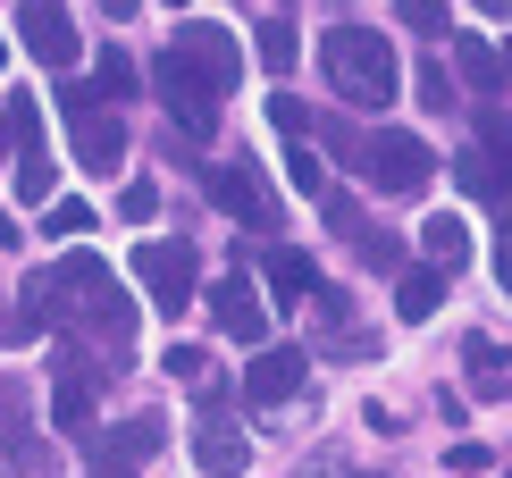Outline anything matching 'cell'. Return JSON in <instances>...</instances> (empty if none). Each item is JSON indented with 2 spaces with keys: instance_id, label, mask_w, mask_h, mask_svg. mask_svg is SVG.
Masks as SVG:
<instances>
[{
  "instance_id": "cell-1",
  "label": "cell",
  "mask_w": 512,
  "mask_h": 478,
  "mask_svg": "<svg viewBox=\"0 0 512 478\" xmlns=\"http://www.w3.org/2000/svg\"><path fill=\"white\" fill-rule=\"evenodd\" d=\"M319 76H328L336 101H353V110H387L403 93V68H395L387 34H370V26H328L319 34Z\"/></svg>"
},
{
  "instance_id": "cell-2",
  "label": "cell",
  "mask_w": 512,
  "mask_h": 478,
  "mask_svg": "<svg viewBox=\"0 0 512 478\" xmlns=\"http://www.w3.org/2000/svg\"><path fill=\"white\" fill-rule=\"evenodd\" d=\"M135 286L152 294L160 319H177L185 302H194V252H185L177 235H168V244H152V235H143V252H135Z\"/></svg>"
},
{
  "instance_id": "cell-3",
  "label": "cell",
  "mask_w": 512,
  "mask_h": 478,
  "mask_svg": "<svg viewBox=\"0 0 512 478\" xmlns=\"http://www.w3.org/2000/svg\"><path fill=\"white\" fill-rule=\"evenodd\" d=\"M353 160L370 168V185H387V193H420V185L437 177V160H429V143H420V135H370Z\"/></svg>"
},
{
  "instance_id": "cell-4",
  "label": "cell",
  "mask_w": 512,
  "mask_h": 478,
  "mask_svg": "<svg viewBox=\"0 0 512 478\" xmlns=\"http://www.w3.org/2000/svg\"><path fill=\"white\" fill-rule=\"evenodd\" d=\"M177 59H185V68H194L219 101L236 93V76H244V42L227 34V26H185V34H177Z\"/></svg>"
},
{
  "instance_id": "cell-5",
  "label": "cell",
  "mask_w": 512,
  "mask_h": 478,
  "mask_svg": "<svg viewBox=\"0 0 512 478\" xmlns=\"http://www.w3.org/2000/svg\"><path fill=\"white\" fill-rule=\"evenodd\" d=\"M17 34H26V51L42 59V68H76V51H84L59 0H17Z\"/></svg>"
},
{
  "instance_id": "cell-6",
  "label": "cell",
  "mask_w": 512,
  "mask_h": 478,
  "mask_svg": "<svg viewBox=\"0 0 512 478\" xmlns=\"http://www.w3.org/2000/svg\"><path fill=\"white\" fill-rule=\"evenodd\" d=\"M152 84H160V101H168V110L185 118V135H210V126H219V93H210V84L185 68L177 51H168L160 68H152Z\"/></svg>"
},
{
  "instance_id": "cell-7",
  "label": "cell",
  "mask_w": 512,
  "mask_h": 478,
  "mask_svg": "<svg viewBox=\"0 0 512 478\" xmlns=\"http://www.w3.org/2000/svg\"><path fill=\"white\" fill-rule=\"evenodd\" d=\"M194 462H202L210 478H236V470L252 462V445H244V428L227 420L219 403H210V411H202V428H194Z\"/></svg>"
},
{
  "instance_id": "cell-8",
  "label": "cell",
  "mask_w": 512,
  "mask_h": 478,
  "mask_svg": "<svg viewBox=\"0 0 512 478\" xmlns=\"http://www.w3.org/2000/svg\"><path fill=\"white\" fill-rule=\"evenodd\" d=\"M76 160H84V177H118V168H126V126L110 110L76 118Z\"/></svg>"
},
{
  "instance_id": "cell-9",
  "label": "cell",
  "mask_w": 512,
  "mask_h": 478,
  "mask_svg": "<svg viewBox=\"0 0 512 478\" xmlns=\"http://www.w3.org/2000/svg\"><path fill=\"white\" fill-rule=\"evenodd\" d=\"M210 311H219V328L236 336V344H261L269 336V311H261V294H252V277H219Z\"/></svg>"
},
{
  "instance_id": "cell-10",
  "label": "cell",
  "mask_w": 512,
  "mask_h": 478,
  "mask_svg": "<svg viewBox=\"0 0 512 478\" xmlns=\"http://www.w3.org/2000/svg\"><path fill=\"white\" fill-rule=\"evenodd\" d=\"M294 386H303V353H294V344H269V353L244 369V395L252 403H286Z\"/></svg>"
},
{
  "instance_id": "cell-11",
  "label": "cell",
  "mask_w": 512,
  "mask_h": 478,
  "mask_svg": "<svg viewBox=\"0 0 512 478\" xmlns=\"http://www.w3.org/2000/svg\"><path fill=\"white\" fill-rule=\"evenodd\" d=\"M210 202H219L227 219H244V227H269V219H277V210L261 202V185H252L244 168H210Z\"/></svg>"
},
{
  "instance_id": "cell-12",
  "label": "cell",
  "mask_w": 512,
  "mask_h": 478,
  "mask_svg": "<svg viewBox=\"0 0 512 478\" xmlns=\"http://www.w3.org/2000/svg\"><path fill=\"white\" fill-rule=\"evenodd\" d=\"M454 68H462V84H471V93H496V84H512L504 76V51L487 34H454Z\"/></svg>"
},
{
  "instance_id": "cell-13",
  "label": "cell",
  "mask_w": 512,
  "mask_h": 478,
  "mask_svg": "<svg viewBox=\"0 0 512 478\" xmlns=\"http://www.w3.org/2000/svg\"><path fill=\"white\" fill-rule=\"evenodd\" d=\"M261 277H269V294H277V302H303V294L319 286V269H311V252H294V244H277V252L261 260Z\"/></svg>"
},
{
  "instance_id": "cell-14",
  "label": "cell",
  "mask_w": 512,
  "mask_h": 478,
  "mask_svg": "<svg viewBox=\"0 0 512 478\" xmlns=\"http://www.w3.org/2000/svg\"><path fill=\"white\" fill-rule=\"evenodd\" d=\"M462 369H471V386H496V395H512V353H504L487 328L462 336Z\"/></svg>"
},
{
  "instance_id": "cell-15",
  "label": "cell",
  "mask_w": 512,
  "mask_h": 478,
  "mask_svg": "<svg viewBox=\"0 0 512 478\" xmlns=\"http://www.w3.org/2000/svg\"><path fill=\"white\" fill-rule=\"evenodd\" d=\"M437 311H445V277L437 269H412L395 286V319H412V328H420V319H437Z\"/></svg>"
},
{
  "instance_id": "cell-16",
  "label": "cell",
  "mask_w": 512,
  "mask_h": 478,
  "mask_svg": "<svg viewBox=\"0 0 512 478\" xmlns=\"http://www.w3.org/2000/svg\"><path fill=\"white\" fill-rule=\"evenodd\" d=\"M420 244H429V260H437V269H462V260H471V227H462L454 210H437V219L420 227Z\"/></svg>"
},
{
  "instance_id": "cell-17",
  "label": "cell",
  "mask_w": 512,
  "mask_h": 478,
  "mask_svg": "<svg viewBox=\"0 0 512 478\" xmlns=\"http://www.w3.org/2000/svg\"><path fill=\"white\" fill-rule=\"evenodd\" d=\"M160 445H168V428H160V420H126V428H110V445H101V453L126 470V462H152Z\"/></svg>"
},
{
  "instance_id": "cell-18",
  "label": "cell",
  "mask_w": 512,
  "mask_h": 478,
  "mask_svg": "<svg viewBox=\"0 0 512 478\" xmlns=\"http://www.w3.org/2000/svg\"><path fill=\"white\" fill-rule=\"evenodd\" d=\"M51 420L68 428V437H93V386H84L76 369L59 378V395H51Z\"/></svg>"
},
{
  "instance_id": "cell-19",
  "label": "cell",
  "mask_w": 512,
  "mask_h": 478,
  "mask_svg": "<svg viewBox=\"0 0 512 478\" xmlns=\"http://www.w3.org/2000/svg\"><path fill=\"white\" fill-rule=\"evenodd\" d=\"M252 51H261V68H269V76H286V68H294V51H303V42H294V17H261Z\"/></svg>"
},
{
  "instance_id": "cell-20",
  "label": "cell",
  "mask_w": 512,
  "mask_h": 478,
  "mask_svg": "<svg viewBox=\"0 0 512 478\" xmlns=\"http://www.w3.org/2000/svg\"><path fill=\"white\" fill-rule=\"evenodd\" d=\"M454 185L471 193V202H512V185L487 168V151H462V160H454Z\"/></svg>"
},
{
  "instance_id": "cell-21",
  "label": "cell",
  "mask_w": 512,
  "mask_h": 478,
  "mask_svg": "<svg viewBox=\"0 0 512 478\" xmlns=\"http://www.w3.org/2000/svg\"><path fill=\"white\" fill-rule=\"evenodd\" d=\"M0 135L17 151H42V101L34 93H9V110H0Z\"/></svg>"
},
{
  "instance_id": "cell-22",
  "label": "cell",
  "mask_w": 512,
  "mask_h": 478,
  "mask_svg": "<svg viewBox=\"0 0 512 478\" xmlns=\"http://www.w3.org/2000/svg\"><path fill=\"white\" fill-rule=\"evenodd\" d=\"M135 84H143V76H135V59H126V51H101V59H93V101H126Z\"/></svg>"
},
{
  "instance_id": "cell-23",
  "label": "cell",
  "mask_w": 512,
  "mask_h": 478,
  "mask_svg": "<svg viewBox=\"0 0 512 478\" xmlns=\"http://www.w3.org/2000/svg\"><path fill=\"white\" fill-rule=\"evenodd\" d=\"M286 185H294V193H328V168H319L311 143H286Z\"/></svg>"
},
{
  "instance_id": "cell-24",
  "label": "cell",
  "mask_w": 512,
  "mask_h": 478,
  "mask_svg": "<svg viewBox=\"0 0 512 478\" xmlns=\"http://www.w3.org/2000/svg\"><path fill=\"white\" fill-rule=\"evenodd\" d=\"M479 151H487V168L512 185V118H487V126H479Z\"/></svg>"
},
{
  "instance_id": "cell-25",
  "label": "cell",
  "mask_w": 512,
  "mask_h": 478,
  "mask_svg": "<svg viewBox=\"0 0 512 478\" xmlns=\"http://www.w3.org/2000/svg\"><path fill=\"white\" fill-rule=\"evenodd\" d=\"M395 17H403V26H412V34H445V26H454V17H445V0H395Z\"/></svg>"
},
{
  "instance_id": "cell-26",
  "label": "cell",
  "mask_w": 512,
  "mask_h": 478,
  "mask_svg": "<svg viewBox=\"0 0 512 478\" xmlns=\"http://www.w3.org/2000/svg\"><path fill=\"white\" fill-rule=\"evenodd\" d=\"M42 227H51V235H84V227H93V202H84V193H68V202L42 210Z\"/></svg>"
},
{
  "instance_id": "cell-27",
  "label": "cell",
  "mask_w": 512,
  "mask_h": 478,
  "mask_svg": "<svg viewBox=\"0 0 512 478\" xmlns=\"http://www.w3.org/2000/svg\"><path fill=\"white\" fill-rule=\"evenodd\" d=\"M269 126H277V135H311V110H303V101H294V93H269Z\"/></svg>"
},
{
  "instance_id": "cell-28",
  "label": "cell",
  "mask_w": 512,
  "mask_h": 478,
  "mask_svg": "<svg viewBox=\"0 0 512 478\" xmlns=\"http://www.w3.org/2000/svg\"><path fill=\"white\" fill-rule=\"evenodd\" d=\"M42 193H51V160L26 151V160H17V202H42Z\"/></svg>"
},
{
  "instance_id": "cell-29",
  "label": "cell",
  "mask_w": 512,
  "mask_h": 478,
  "mask_svg": "<svg viewBox=\"0 0 512 478\" xmlns=\"http://www.w3.org/2000/svg\"><path fill=\"white\" fill-rule=\"evenodd\" d=\"M152 210H160L152 185H126V193H118V219H126V227H152Z\"/></svg>"
},
{
  "instance_id": "cell-30",
  "label": "cell",
  "mask_w": 512,
  "mask_h": 478,
  "mask_svg": "<svg viewBox=\"0 0 512 478\" xmlns=\"http://www.w3.org/2000/svg\"><path fill=\"white\" fill-rule=\"evenodd\" d=\"M168 378H185V386L210 378V353H202V344H168Z\"/></svg>"
},
{
  "instance_id": "cell-31",
  "label": "cell",
  "mask_w": 512,
  "mask_h": 478,
  "mask_svg": "<svg viewBox=\"0 0 512 478\" xmlns=\"http://www.w3.org/2000/svg\"><path fill=\"white\" fill-rule=\"evenodd\" d=\"M59 110H68V118H93V84L68 76V84H59Z\"/></svg>"
},
{
  "instance_id": "cell-32",
  "label": "cell",
  "mask_w": 512,
  "mask_h": 478,
  "mask_svg": "<svg viewBox=\"0 0 512 478\" xmlns=\"http://www.w3.org/2000/svg\"><path fill=\"white\" fill-rule=\"evenodd\" d=\"M445 101H454V84H445L437 68H420V110H445Z\"/></svg>"
},
{
  "instance_id": "cell-33",
  "label": "cell",
  "mask_w": 512,
  "mask_h": 478,
  "mask_svg": "<svg viewBox=\"0 0 512 478\" xmlns=\"http://www.w3.org/2000/svg\"><path fill=\"white\" fill-rule=\"evenodd\" d=\"M496 286L512 294V219H504V235H496Z\"/></svg>"
},
{
  "instance_id": "cell-34",
  "label": "cell",
  "mask_w": 512,
  "mask_h": 478,
  "mask_svg": "<svg viewBox=\"0 0 512 478\" xmlns=\"http://www.w3.org/2000/svg\"><path fill=\"white\" fill-rule=\"evenodd\" d=\"M17 244V219H9V210H0V252H9Z\"/></svg>"
},
{
  "instance_id": "cell-35",
  "label": "cell",
  "mask_w": 512,
  "mask_h": 478,
  "mask_svg": "<svg viewBox=\"0 0 512 478\" xmlns=\"http://www.w3.org/2000/svg\"><path fill=\"white\" fill-rule=\"evenodd\" d=\"M101 9H110V17H135V9H143V0H101Z\"/></svg>"
},
{
  "instance_id": "cell-36",
  "label": "cell",
  "mask_w": 512,
  "mask_h": 478,
  "mask_svg": "<svg viewBox=\"0 0 512 478\" xmlns=\"http://www.w3.org/2000/svg\"><path fill=\"white\" fill-rule=\"evenodd\" d=\"M0 68H9V42H0Z\"/></svg>"
},
{
  "instance_id": "cell-37",
  "label": "cell",
  "mask_w": 512,
  "mask_h": 478,
  "mask_svg": "<svg viewBox=\"0 0 512 478\" xmlns=\"http://www.w3.org/2000/svg\"><path fill=\"white\" fill-rule=\"evenodd\" d=\"M479 9H504V0H479Z\"/></svg>"
},
{
  "instance_id": "cell-38",
  "label": "cell",
  "mask_w": 512,
  "mask_h": 478,
  "mask_svg": "<svg viewBox=\"0 0 512 478\" xmlns=\"http://www.w3.org/2000/svg\"><path fill=\"white\" fill-rule=\"evenodd\" d=\"M168 9H185V0H168Z\"/></svg>"
},
{
  "instance_id": "cell-39",
  "label": "cell",
  "mask_w": 512,
  "mask_h": 478,
  "mask_svg": "<svg viewBox=\"0 0 512 478\" xmlns=\"http://www.w3.org/2000/svg\"><path fill=\"white\" fill-rule=\"evenodd\" d=\"M353 478H370V470H353Z\"/></svg>"
},
{
  "instance_id": "cell-40",
  "label": "cell",
  "mask_w": 512,
  "mask_h": 478,
  "mask_svg": "<svg viewBox=\"0 0 512 478\" xmlns=\"http://www.w3.org/2000/svg\"><path fill=\"white\" fill-rule=\"evenodd\" d=\"M504 76H512V59H504Z\"/></svg>"
},
{
  "instance_id": "cell-41",
  "label": "cell",
  "mask_w": 512,
  "mask_h": 478,
  "mask_svg": "<svg viewBox=\"0 0 512 478\" xmlns=\"http://www.w3.org/2000/svg\"><path fill=\"white\" fill-rule=\"evenodd\" d=\"M110 478H126V470H110Z\"/></svg>"
},
{
  "instance_id": "cell-42",
  "label": "cell",
  "mask_w": 512,
  "mask_h": 478,
  "mask_svg": "<svg viewBox=\"0 0 512 478\" xmlns=\"http://www.w3.org/2000/svg\"><path fill=\"white\" fill-rule=\"evenodd\" d=\"M504 9H512V0H504Z\"/></svg>"
}]
</instances>
